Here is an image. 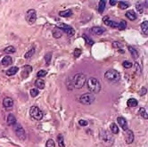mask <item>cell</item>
<instances>
[{"label":"cell","instance_id":"obj_1","mask_svg":"<svg viewBox=\"0 0 148 147\" xmlns=\"http://www.w3.org/2000/svg\"><path fill=\"white\" fill-rule=\"evenodd\" d=\"M87 81L86 75L83 73H77L74 75L71 79V88H77V89H80L83 88L85 83Z\"/></svg>","mask_w":148,"mask_h":147},{"label":"cell","instance_id":"obj_2","mask_svg":"<svg viewBox=\"0 0 148 147\" xmlns=\"http://www.w3.org/2000/svg\"><path fill=\"white\" fill-rule=\"evenodd\" d=\"M87 87L92 94H97L101 90V84L96 78H90L87 82Z\"/></svg>","mask_w":148,"mask_h":147},{"label":"cell","instance_id":"obj_3","mask_svg":"<svg viewBox=\"0 0 148 147\" xmlns=\"http://www.w3.org/2000/svg\"><path fill=\"white\" fill-rule=\"evenodd\" d=\"M104 78L111 83H116L120 79V74L116 70H108L104 73Z\"/></svg>","mask_w":148,"mask_h":147},{"label":"cell","instance_id":"obj_4","mask_svg":"<svg viewBox=\"0 0 148 147\" xmlns=\"http://www.w3.org/2000/svg\"><path fill=\"white\" fill-rule=\"evenodd\" d=\"M13 131L15 133L16 137H18L19 139L21 140V141H24L26 140V132L24 130V128L22 127L21 124L15 123L13 125Z\"/></svg>","mask_w":148,"mask_h":147},{"label":"cell","instance_id":"obj_5","mask_svg":"<svg viewBox=\"0 0 148 147\" xmlns=\"http://www.w3.org/2000/svg\"><path fill=\"white\" fill-rule=\"evenodd\" d=\"M96 100V97L92 93H85L83 95H81L79 98V101L81 103L83 104H86V105H90L95 102Z\"/></svg>","mask_w":148,"mask_h":147},{"label":"cell","instance_id":"obj_6","mask_svg":"<svg viewBox=\"0 0 148 147\" xmlns=\"http://www.w3.org/2000/svg\"><path fill=\"white\" fill-rule=\"evenodd\" d=\"M30 115L36 120H41L44 117V114L38 106H32L30 109Z\"/></svg>","mask_w":148,"mask_h":147},{"label":"cell","instance_id":"obj_7","mask_svg":"<svg viewBox=\"0 0 148 147\" xmlns=\"http://www.w3.org/2000/svg\"><path fill=\"white\" fill-rule=\"evenodd\" d=\"M56 27H57V28H59L62 31L65 32V33L67 34V36H69V37H72L73 35L75 34V30H74V29L71 28L70 26L67 25V24L58 23L57 25H56Z\"/></svg>","mask_w":148,"mask_h":147},{"label":"cell","instance_id":"obj_8","mask_svg":"<svg viewBox=\"0 0 148 147\" xmlns=\"http://www.w3.org/2000/svg\"><path fill=\"white\" fill-rule=\"evenodd\" d=\"M26 21H28V23L32 25L35 23V21H37V13L34 9H30L26 13Z\"/></svg>","mask_w":148,"mask_h":147},{"label":"cell","instance_id":"obj_9","mask_svg":"<svg viewBox=\"0 0 148 147\" xmlns=\"http://www.w3.org/2000/svg\"><path fill=\"white\" fill-rule=\"evenodd\" d=\"M105 30L106 29L103 27L96 26V27H93V28L90 29V33L92 35H95V36H101L102 34H104L105 32Z\"/></svg>","mask_w":148,"mask_h":147},{"label":"cell","instance_id":"obj_10","mask_svg":"<svg viewBox=\"0 0 148 147\" xmlns=\"http://www.w3.org/2000/svg\"><path fill=\"white\" fill-rule=\"evenodd\" d=\"M103 21L104 22V24H105V25L109 26V27L119 29V23H117V22H115V21H112V20L109 18V16H105V17H104V19H103Z\"/></svg>","mask_w":148,"mask_h":147},{"label":"cell","instance_id":"obj_11","mask_svg":"<svg viewBox=\"0 0 148 147\" xmlns=\"http://www.w3.org/2000/svg\"><path fill=\"white\" fill-rule=\"evenodd\" d=\"M134 133H133L132 130H130V129H127L126 130V143H127L128 145H130V144H132L133 141H134Z\"/></svg>","mask_w":148,"mask_h":147},{"label":"cell","instance_id":"obj_12","mask_svg":"<svg viewBox=\"0 0 148 147\" xmlns=\"http://www.w3.org/2000/svg\"><path fill=\"white\" fill-rule=\"evenodd\" d=\"M12 62H13L12 57L9 56V55H5L2 59V61H1V65H2L3 67H7V66L12 64Z\"/></svg>","mask_w":148,"mask_h":147},{"label":"cell","instance_id":"obj_13","mask_svg":"<svg viewBox=\"0 0 148 147\" xmlns=\"http://www.w3.org/2000/svg\"><path fill=\"white\" fill-rule=\"evenodd\" d=\"M117 121H118V123H119V126L121 127V128L126 131V130L128 129V123H127L126 119H124L123 117H118Z\"/></svg>","mask_w":148,"mask_h":147},{"label":"cell","instance_id":"obj_14","mask_svg":"<svg viewBox=\"0 0 148 147\" xmlns=\"http://www.w3.org/2000/svg\"><path fill=\"white\" fill-rule=\"evenodd\" d=\"M3 105L5 108H11L13 105V100L11 97H5L3 100Z\"/></svg>","mask_w":148,"mask_h":147},{"label":"cell","instance_id":"obj_15","mask_svg":"<svg viewBox=\"0 0 148 147\" xmlns=\"http://www.w3.org/2000/svg\"><path fill=\"white\" fill-rule=\"evenodd\" d=\"M18 70H19L18 67L13 66V67H11L10 69H8V70H6L5 74L7 75V76H13V75H15L16 73L18 72Z\"/></svg>","mask_w":148,"mask_h":147},{"label":"cell","instance_id":"obj_16","mask_svg":"<svg viewBox=\"0 0 148 147\" xmlns=\"http://www.w3.org/2000/svg\"><path fill=\"white\" fill-rule=\"evenodd\" d=\"M6 121H7V124L9 126H13V125L16 123V119H15V117H14V115H13L12 113L9 114L7 116Z\"/></svg>","mask_w":148,"mask_h":147},{"label":"cell","instance_id":"obj_17","mask_svg":"<svg viewBox=\"0 0 148 147\" xmlns=\"http://www.w3.org/2000/svg\"><path fill=\"white\" fill-rule=\"evenodd\" d=\"M35 86L37 87V88H39V89H43L45 88V81L42 78H38L36 79L35 81Z\"/></svg>","mask_w":148,"mask_h":147},{"label":"cell","instance_id":"obj_18","mask_svg":"<svg viewBox=\"0 0 148 147\" xmlns=\"http://www.w3.org/2000/svg\"><path fill=\"white\" fill-rule=\"evenodd\" d=\"M126 17L128 19H129L130 21H135L138 16H137V14H136L134 11H128V12L126 13Z\"/></svg>","mask_w":148,"mask_h":147},{"label":"cell","instance_id":"obj_19","mask_svg":"<svg viewBox=\"0 0 148 147\" xmlns=\"http://www.w3.org/2000/svg\"><path fill=\"white\" fill-rule=\"evenodd\" d=\"M128 51L130 52V54L132 55V57L134 59H138V57H139V54H138V52L136 50L135 48H133L132 47H128Z\"/></svg>","mask_w":148,"mask_h":147},{"label":"cell","instance_id":"obj_20","mask_svg":"<svg viewBox=\"0 0 148 147\" xmlns=\"http://www.w3.org/2000/svg\"><path fill=\"white\" fill-rule=\"evenodd\" d=\"M62 31L59 28H57V27H55V29H54V30H53V36L55 37V39H60L61 37H62Z\"/></svg>","mask_w":148,"mask_h":147},{"label":"cell","instance_id":"obj_21","mask_svg":"<svg viewBox=\"0 0 148 147\" xmlns=\"http://www.w3.org/2000/svg\"><path fill=\"white\" fill-rule=\"evenodd\" d=\"M127 104L128 107H136V106H138V102L136 99H134V98H130V99L128 100Z\"/></svg>","mask_w":148,"mask_h":147},{"label":"cell","instance_id":"obj_22","mask_svg":"<svg viewBox=\"0 0 148 147\" xmlns=\"http://www.w3.org/2000/svg\"><path fill=\"white\" fill-rule=\"evenodd\" d=\"M141 29H142L144 34L147 35L148 34V21H145L141 23Z\"/></svg>","mask_w":148,"mask_h":147},{"label":"cell","instance_id":"obj_23","mask_svg":"<svg viewBox=\"0 0 148 147\" xmlns=\"http://www.w3.org/2000/svg\"><path fill=\"white\" fill-rule=\"evenodd\" d=\"M57 142H58V145H59V147H65L64 140H63V136H62V135L61 134L58 135Z\"/></svg>","mask_w":148,"mask_h":147},{"label":"cell","instance_id":"obj_24","mask_svg":"<svg viewBox=\"0 0 148 147\" xmlns=\"http://www.w3.org/2000/svg\"><path fill=\"white\" fill-rule=\"evenodd\" d=\"M104 8H105V1L101 0L98 5V12L100 13H102L104 11Z\"/></svg>","mask_w":148,"mask_h":147},{"label":"cell","instance_id":"obj_25","mask_svg":"<svg viewBox=\"0 0 148 147\" xmlns=\"http://www.w3.org/2000/svg\"><path fill=\"white\" fill-rule=\"evenodd\" d=\"M60 16L62 17H69L72 14V11L71 10H65V11H62V12H60Z\"/></svg>","mask_w":148,"mask_h":147},{"label":"cell","instance_id":"obj_26","mask_svg":"<svg viewBox=\"0 0 148 147\" xmlns=\"http://www.w3.org/2000/svg\"><path fill=\"white\" fill-rule=\"evenodd\" d=\"M110 128H111V130H112V133H113V134L116 135V134H118V133H119V127H118V126L115 123L111 124Z\"/></svg>","mask_w":148,"mask_h":147},{"label":"cell","instance_id":"obj_27","mask_svg":"<svg viewBox=\"0 0 148 147\" xmlns=\"http://www.w3.org/2000/svg\"><path fill=\"white\" fill-rule=\"evenodd\" d=\"M34 54H35V48L33 47V48H31L30 51L27 52L26 54H25V55H24V57H25L26 59H30V58H31V57L33 56Z\"/></svg>","mask_w":148,"mask_h":147},{"label":"cell","instance_id":"obj_28","mask_svg":"<svg viewBox=\"0 0 148 147\" xmlns=\"http://www.w3.org/2000/svg\"><path fill=\"white\" fill-rule=\"evenodd\" d=\"M15 51H16L15 47H13V46H9L6 48H5V54H13V53H15Z\"/></svg>","mask_w":148,"mask_h":147},{"label":"cell","instance_id":"obj_29","mask_svg":"<svg viewBox=\"0 0 148 147\" xmlns=\"http://www.w3.org/2000/svg\"><path fill=\"white\" fill-rule=\"evenodd\" d=\"M139 112H140V115L143 117L144 119H148V114L147 111L145 108H140L139 109Z\"/></svg>","mask_w":148,"mask_h":147},{"label":"cell","instance_id":"obj_30","mask_svg":"<svg viewBox=\"0 0 148 147\" xmlns=\"http://www.w3.org/2000/svg\"><path fill=\"white\" fill-rule=\"evenodd\" d=\"M30 94L31 97H36L37 96H39V90H38V88H32L30 91Z\"/></svg>","mask_w":148,"mask_h":147},{"label":"cell","instance_id":"obj_31","mask_svg":"<svg viewBox=\"0 0 148 147\" xmlns=\"http://www.w3.org/2000/svg\"><path fill=\"white\" fill-rule=\"evenodd\" d=\"M128 6H129L128 3L123 2V1H119V7L120 8V9H127Z\"/></svg>","mask_w":148,"mask_h":147},{"label":"cell","instance_id":"obj_32","mask_svg":"<svg viewBox=\"0 0 148 147\" xmlns=\"http://www.w3.org/2000/svg\"><path fill=\"white\" fill-rule=\"evenodd\" d=\"M136 8H137V10L138 11V13H142L144 12L143 5H142V4H141L140 2H138L136 4Z\"/></svg>","mask_w":148,"mask_h":147},{"label":"cell","instance_id":"obj_33","mask_svg":"<svg viewBox=\"0 0 148 147\" xmlns=\"http://www.w3.org/2000/svg\"><path fill=\"white\" fill-rule=\"evenodd\" d=\"M31 70H32V67H31L30 65H26V66H24L23 68V72L26 71V76L28 77V74L30 72H31Z\"/></svg>","mask_w":148,"mask_h":147},{"label":"cell","instance_id":"obj_34","mask_svg":"<svg viewBox=\"0 0 148 147\" xmlns=\"http://www.w3.org/2000/svg\"><path fill=\"white\" fill-rule=\"evenodd\" d=\"M47 74V70H39V71H38V73H37V76L39 78H43V77H45L46 75Z\"/></svg>","mask_w":148,"mask_h":147},{"label":"cell","instance_id":"obj_35","mask_svg":"<svg viewBox=\"0 0 148 147\" xmlns=\"http://www.w3.org/2000/svg\"><path fill=\"white\" fill-rule=\"evenodd\" d=\"M122 66L124 68H126V69H129V68H131L133 66L132 62H128V61H125V62H123V63H122Z\"/></svg>","mask_w":148,"mask_h":147},{"label":"cell","instance_id":"obj_36","mask_svg":"<svg viewBox=\"0 0 148 147\" xmlns=\"http://www.w3.org/2000/svg\"><path fill=\"white\" fill-rule=\"evenodd\" d=\"M126 27H127V22H126L125 21H121L119 23V29H120V30L125 29Z\"/></svg>","mask_w":148,"mask_h":147},{"label":"cell","instance_id":"obj_37","mask_svg":"<svg viewBox=\"0 0 148 147\" xmlns=\"http://www.w3.org/2000/svg\"><path fill=\"white\" fill-rule=\"evenodd\" d=\"M46 147H55V141H54L53 139L47 140V144H46Z\"/></svg>","mask_w":148,"mask_h":147},{"label":"cell","instance_id":"obj_38","mask_svg":"<svg viewBox=\"0 0 148 147\" xmlns=\"http://www.w3.org/2000/svg\"><path fill=\"white\" fill-rule=\"evenodd\" d=\"M112 47H115V48H122L123 47V45L120 43V42H119V41H115V42H113L112 43Z\"/></svg>","mask_w":148,"mask_h":147},{"label":"cell","instance_id":"obj_39","mask_svg":"<svg viewBox=\"0 0 148 147\" xmlns=\"http://www.w3.org/2000/svg\"><path fill=\"white\" fill-rule=\"evenodd\" d=\"M81 54V50L79 48H76L75 50H74V57L75 58H78V57H79V55Z\"/></svg>","mask_w":148,"mask_h":147},{"label":"cell","instance_id":"obj_40","mask_svg":"<svg viewBox=\"0 0 148 147\" xmlns=\"http://www.w3.org/2000/svg\"><path fill=\"white\" fill-rule=\"evenodd\" d=\"M51 57H52V54H47V55L45 56V59H46L47 64H49L50 63V62H51Z\"/></svg>","mask_w":148,"mask_h":147},{"label":"cell","instance_id":"obj_41","mask_svg":"<svg viewBox=\"0 0 148 147\" xmlns=\"http://www.w3.org/2000/svg\"><path fill=\"white\" fill-rule=\"evenodd\" d=\"M79 126L81 127H86L88 126L89 122L87 121V120H84V119H80V120H79Z\"/></svg>","mask_w":148,"mask_h":147},{"label":"cell","instance_id":"obj_42","mask_svg":"<svg viewBox=\"0 0 148 147\" xmlns=\"http://www.w3.org/2000/svg\"><path fill=\"white\" fill-rule=\"evenodd\" d=\"M83 38H84L85 39H86V42H87V43H88L89 45H93V44H94V42L92 41V40H91V39H89V38H88V37H87L86 35H84Z\"/></svg>","mask_w":148,"mask_h":147},{"label":"cell","instance_id":"obj_43","mask_svg":"<svg viewBox=\"0 0 148 147\" xmlns=\"http://www.w3.org/2000/svg\"><path fill=\"white\" fill-rule=\"evenodd\" d=\"M146 93H147V89H146V88H142V89H141L140 92H139V95H140V96H145Z\"/></svg>","mask_w":148,"mask_h":147},{"label":"cell","instance_id":"obj_44","mask_svg":"<svg viewBox=\"0 0 148 147\" xmlns=\"http://www.w3.org/2000/svg\"><path fill=\"white\" fill-rule=\"evenodd\" d=\"M117 1H114V0H111L110 1V4H111V5H117Z\"/></svg>","mask_w":148,"mask_h":147},{"label":"cell","instance_id":"obj_45","mask_svg":"<svg viewBox=\"0 0 148 147\" xmlns=\"http://www.w3.org/2000/svg\"><path fill=\"white\" fill-rule=\"evenodd\" d=\"M5 136V134H4V132L2 131V130H0V137H3Z\"/></svg>","mask_w":148,"mask_h":147}]
</instances>
